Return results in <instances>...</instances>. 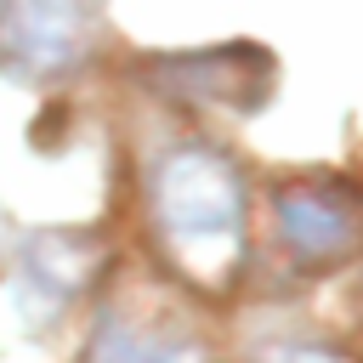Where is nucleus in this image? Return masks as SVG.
Segmentation results:
<instances>
[{
  "instance_id": "obj_3",
  "label": "nucleus",
  "mask_w": 363,
  "mask_h": 363,
  "mask_svg": "<svg viewBox=\"0 0 363 363\" xmlns=\"http://www.w3.org/2000/svg\"><path fill=\"white\" fill-rule=\"evenodd\" d=\"M278 238L295 250V261L323 267L357 244V216L329 187H284L278 193Z\"/></svg>"
},
{
  "instance_id": "obj_5",
  "label": "nucleus",
  "mask_w": 363,
  "mask_h": 363,
  "mask_svg": "<svg viewBox=\"0 0 363 363\" xmlns=\"http://www.w3.org/2000/svg\"><path fill=\"white\" fill-rule=\"evenodd\" d=\"M85 363H210V352L187 335H159V329H136L125 318H108L91 335Z\"/></svg>"
},
{
  "instance_id": "obj_2",
  "label": "nucleus",
  "mask_w": 363,
  "mask_h": 363,
  "mask_svg": "<svg viewBox=\"0 0 363 363\" xmlns=\"http://www.w3.org/2000/svg\"><path fill=\"white\" fill-rule=\"evenodd\" d=\"M91 51V17L79 0H6L0 57L23 74H62Z\"/></svg>"
},
{
  "instance_id": "obj_1",
  "label": "nucleus",
  "mask_w": 363,
  "mask_h": 363,
  "mask_svg": "<svg viewBox=\"0 0 363 363\" xmlns=\"http://www.w3.org/2000/svg\"><path fill=\"white\" fill-rule=\"evenodd\" d=\"M153 221L159 238L199 278H233L244 250V182L221 153L176 147L153 170Z\"/></svg>"
},
{
  "instance_id": "obj_4",
  "label": "nucleus",
  "mask_w": 363,
  "mask_h": 363,
  "mask_svg": "<svg viewBox=\"0 0 363 363\" xmlns=\"http://www.w3.org/2000/svg\"><path fill=\"white\" fill-rule=\"evenodd\" d=\"M85 284V244L68 233H40L23 250V312L51 318L74 289Z\"/></svg>"
},
{
  "instance_id": "obj_6",
  "label": "nucleus",
  "mask_w": 363,
  "mask_h": 363,
  "mask_svg": "<svg viewBox=\"0 0 363 363\" xmlns=\"http://www.w3.org/2000/svg\"><path fill=\"white\" fill-rule=\"evenodd\" d=\"M250 51H210V57H187V62H170L176 68V79L187 85V96H210V102H233V91H244V102H255L261 96V85H267V74H233L238 62H244Z\"/></svg>"
}]
</instances>
